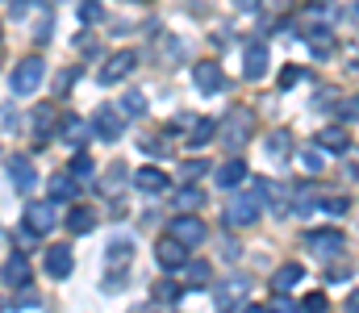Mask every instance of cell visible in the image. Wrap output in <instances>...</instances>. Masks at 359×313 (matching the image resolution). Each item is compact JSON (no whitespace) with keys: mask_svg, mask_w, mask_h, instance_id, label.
I'll return each mask as SVG.
<instances>
[{"mask_svg":"<svg viewBox=\"0 0 359 313\" xmlns=\"http://www.w3.org/2000/svg\"><path fill=\"white\" fill-rule=\"evenodd\" d=\"M42 80H46V63H42L38 55H25V59L13 67V76H8V92H13V97H34V92L42 88Z\"/></svg>","mask_w":359,"mask_h":313,"instance_id":"cell-1","label":"cell"},{"mask_svg":"<svg viewBox=\"0 0 359 313\" xmlns=\"http://www.w3.org/2000/svg\"><path fill=\"white\" fill-rule=\"evenodd\" d=\"M305 246L318 255V259H339L347 251V234L343 230H309L305 234Z\"/></svg>","mask_w":359,"mask_h":313,"instance_id":"cell-2","label":"cell"},{"mask_svg":"<svg viewBox=\"0 0 359 313\" xmlns=\"http://www.w3.org/2000/svg\"><path fill=\"white\" fill-rule=\"evenodd\" d=\"M259 209H264V201H259L255 193H238V197L226 205V221H230L234 230H247V225L259 221Z\"/></svg>","mask_w":359,"mask_h":313,"instance_id":"cell-3","label":"cell"},{"mask_svg":"<svg viewBox=\"0 0 359 313\" xmlns=\"http://www.w3.org/2000/svg\"><path fill=\"white\" fill-rule=\"evenodd\" d=\"M247 288H251V280H247V276H226V280L213 288V305H217L222 313L238 309V305L247 301Z\"/></svg>","mask_w":359,"mask_h":313,"instance_id":"cell-4","label":"cell"},{"mask_svg":"<svg viewBox=\"0 0 359 313\" xmlns=\"http://www.w3.org/2000/svg\"><path fill=\"white\" fill-rule=\"evenodd\" d=\"M217 134H222V142H226L230 151H243V142L251 138V113H247V109H234V113L217 125Z\"/></svg>","mask_w":359,"mask_h":313,"instance_id":"cell-5","label":"cell"},{"mask_svg":"<svg viewBox=\"0 0 359 313\" xmlns=\"http://www.w3.org/2000/svg\"><path fill=\"white\" fill-rule=\"evenodd\" d=\"M138 67V55L134 50H117V55H109L104 63H100V71H96V80L109 88V84H117V80H126L130 71Z\"/></svg>","mask_w":359,"mask_h":313,"instance_id":"cell-6","label":"cell"},{"mask_svg":"<svg viewBox=\"0 0 359 313\" xmlns=\"http://www.w3.org/2000/svg\"><path fill=\"white\" fill-rule=\"evenodd\" d=\"M192 84H196V92H205V97L226 92V71H222L213 59H205V63H196V67H192Z\"/></svg>","mask_w":359,"mask_h":313,"instance_id":"cell-7","label":"cell"},{"mask_svg":"<svg viewBox=\"0 0 359 313\" xmlns=\"http://www.w3.org/2000/svg\"><path fill=\"white\" fill-rule=\"evenodd\" d=\"M4 176H8V184H13L17 193H29V188L38 184V172H34L29 155H8V163H4Z\"/></svg>","mask_w":359,"mask_h":313,"instance_id":"cell-8","label":"cell"},{"mask_svg":"<svg viewBox=\"0 0 359 313\" xmlns=\"http://www.w3.org/2000/svg\"><path fill=\"white\" fill-rule=\"evenodd\" d=\"M155 259H159V267H163V272H180V267H184V259H188V246L180 242L176 234H163V238L155 242Z\"/></svg>","mask_w":359,"mask_h":313,"instance_id":"cell-9","label":"cell"},{"mask_svg":"<svg viewBox=\"0 0 359 313\" xmlns=\"http://www.w3.org/2000/svg\"><path fill=\"white\" fill-rule=\"evenodd\" d=\"M134 188H138L142 197H163V193L172 188V176H168L163 167H138V172H134Z\"/></svg>","mask_w":359,"mask_h":313,"instance_id":"cell-10","label":"cell"},{"mask_svg":"<svg viewBox=\"0 0 359 313\" xmlns=\"http://www.w3.org/2000/svg\"><path fill=\"white\" fill-rule=\"evenodd\" d=\"M59 221H55V205L50 201H29L25 205V234H50Z\"/></svg>","mask_w":359,"mask_h":313,"instance_id":"cell-11","label":"cell"},{"mask_svg":"<svg viewBox=\"0 0 359 313\" xmlns=\"http://www.w3.org/2000/svg\"><path fill=\"white\" fill-rule=\"evenodd\" d=\"M92 134H96L100 142H117V138L126 134L121 113H113V109H96V117H92Z\"/></svg>","mask_w":359,"mask_h":313,"instance_id":"cell-12","label":"cell"},{"mask_svg":"<svg viewBox=\"0 0 359 313\" xmlns=\"http://www.w3.org/2000/svg\"><path fill=\"white\" fill-rule=\"evenodd\" d=\"M172 234H176L184 246H196V242H205V238H209L205 221H201V217H192V213H176V221H172Z\"/></svg>","mask_w":359,"mask_h":313,"instance_id":"cell-13","label":"cell"},{"mask_svg":"<svg viewBox=\"0 0 359 313\" xmlns=\"http://www.w3.org/2000/svg\"><path fill=\"white\" fill-rule=\"evenodd\" d=\"M313 146H322V151H339V155H347V151H351V138H347V130H343V125H326V130H318V138H313Z\"/></svg>","mask_w":359,"mask_h":313,"instance_id":"cell-14","label":"cell"},{"mask_svg":"<svg viewBox=\"0 0 359 313\" xmlns=\"http://www.w3.org/2000/svg\"><path fill=\"white\" fill-rule=\"evenodd\" d=\"M46 276H55V280H67L72 276V246H50L46 251Z\"/></svg>","mask_w":359,"mask_h":313,"instance_id":"cell-15","label":"cell"},{"mask_svg":"<svg viewBox=\"0 0 359 313\" xmlns=\"http://www.w3.org/2000/svg\"><path fill=\"white\" fill-rule=\"evenodd\" d=\"M0 280H4V284H13V288H25V284H29V259H25V255H13V259H4V267H0Z\"/></svg>","mask_w":359,"mask_h":313,"instance_id":"cell-16","label":"cell"},{"mask_svg":"<svg viewBox=\"0 0 359 313\" xmlns=\"http://www.w3.org/2000/svg\"><path fill=\"white\" fill-rule=\"evenodd\" d=\"M213 180H217V188H238V184H247V163L243 159H230V163H222L213 172Z\"/></svg>","mask_w":359,"mask_h":313,"instance_id":"cell-17","label":"cell"},{"mask_svg":"<svg viewBox=\"0 0 359 313\" xmlns=\"http://www.w3.org/2000/svg\"><path fill=\"white\" fill-rule=\"evenodd\" d=\"M243 76H247V80H264V76H268V50H264V46H247V55H243Z\"/></svg>","mask_w":359,"mask_h":313,"instance_id":"cell-18","label":"cell"},{"mask_svg":"<svg viewBox=\"0 0 359 313\" xmlns=\"http://www.w3.org/2000/svg\"><path fill=\"white\" fill-rule=\"evenodd\" d=\"M209 138H217V121L213 117H188V146H205Z\"/></svg>","mask_w":359,"mask_h":313,"instance_id":"cell-19","label":"cell"},{"mask_svg":"<svg viewBox=\"0 0 359 313\" xmlns=\"http://www.w3.org/2000/svg\"><path fill=\"white\" fill-rule=\"evenodd\" d=\"M76 193H80V180L72 172H55L50 176V201H76Z\"/></svg>","mask_w":359,"mask_h":313,"instance_id":"cell-20","label":"cell"},{"mask_svg":"<svg viewBox=\"0 0 359 313\" xmlns=\"http://www.w3.org/2000/svg\"><path fill=\"white\" fill-rule=\"evenodd\" d=\"M130 255H134V242H130V238H113V242H109V251H104L109 267H117V272H126V267H130Z\"/></svg>","mask_w":359,"mask_h":313,"instance_id":"cell-21","label":"cell"},{"mask_svg":"<svg viewBox=\"0 0 359 313\" xmlns=\"http://www.w3.org/2000/svg\"><path fill=\"white\" fill-rule=\"evenodd\" d=\"M264 151H268V159H276V163H284V159L292 155V134H288V130H276V134H268Z\"/></svg>","mask_w":359,"mask_h":313,"instance_id":"cell-22","label":"cell"},{"mask_svg":"<svg viewBox=\"0 0 359 313\" xmlns=\"http://www.w3.org/2000/svg\"><path fill=\"white\" fill-rule=\"evenodd\" d=\"M301 280H305V267H301V263H284V267L271 276V288H276V293H288V288L301 284Z\"/></svg>","mask_w":359,"mask_h":313,"instance_id":"cell-23","label":"cell"},{"mask_svg":"<svg viewBox=\"0 0 359 313\" xmlns=\"http://www.w3.org/2000/svg\"><path fill=\"white\" fill-rule=\"evenodd\" d=\"M67 230H72V234H92V230H96V213H92L88 205H76L67 213Z\"/></svg>","mask_w":359,"mask_h":313,"instance_id":"cell-24","label":"cell"},{"mask_svg":"<svg viewBox=\"0 0 359 313\" xmlns=\"http://www.w3.org/2000/svg\"><path fill=\"white\" fill-rule=\"evenodd\" d=\"M59 134H63V138H67L72 146H80V142H84V138L92 134V125L84 121V117H63V125H59Z\"/></svg>","mask_w":359,"mask_h":313,"instance_id":"cell-25","label":"cell"},{"mask_svg":"<svg viewBox=\"0 0 359 313\" xmlns=\"http://www.w3.org/2000/svg\"><path fill=\"white\" fill-rule=\"evenodd\" d=\"M180 280H184V284H205V280H209V263H205V259H184Z\"/></svg>","mask_w":359,"mask_h":313,"instance_id":"cell-26","label":"cell"},{"mask_svg":"<svg viewBox=\"0 0 359 313\" xmlns=\"http://www.w3.org/2000/svg\"><path fill=\"white\" fill-rule=\"evenodd\" d=\"M205 205V193L201 188H192V184H184L176 193V209H201Z\"/></svg>","mask_w":359,"mask_h":313,"instance_id":"cell-27","label":"cell"},{"mask_svg":"<svg viewBox=\"0 0 359 313\" xmlns=\"http://www.w3.org/2000/svg\"><path fill=\"white\" fill-rule=\"evenodd\" d=\"M121 109H126L130 117H142V113H147V97H142L138 88H130V92L121 97Z\"/></svg>","mask_w":359,"mask_h":313,"instance_id":"cell-28","label":"cell"},{"mask_svg":"<svg viewBox=\"0 0 359 313\" xmlns=\"http://www.w3.org/2000/svg\"><path fill=\"white\" fill-rule=\"evenodd\" d=\"M301 167H305V172H313V176H318V172H322V167H326V155H322V146H309V151H305V155H301Z\"/></svg>","mask_w":359,"mask_h":313,"instance_id":"cell-29","label":"cell"},{"mask_svg":"<svg viewBox=\"0 0 359 313\" xmlns=\"http://www.w3.org/2000/svg\"><path fill=\"white\" fill-rule=\"evenodd\" d=\"M67 172H72V176H76V180H88L92 172H96V167H92V159L88 155H84V151H80V155H76V159H72V167H67Z\"/></svg>","mask_w":359,"mask_h":313,"instance_id":"cell-30","label":"cell"},{"mask_svg":"<svg viewBox=\"0 0 359 313\" xmlns=\"http://www.w3.org/2000/svg\"><path fill=\"white\" fill-rule=\"evenodd\" d=\"M80 17H84V25L104 21V8H100V0H84V4H80Z\"/></svg>","mask_w":359,"mask_h":313,"instance_id":"cell-31","label":"cell"},{"mask_svg":"<svg viewBox=\"0 0 359 313\" xmlns=\"http://www.w3.org/2000/svg\"><path fill=\"white\" fill-rule=\"evenodd\" d=\"M50 121H55V113H50V109H38V113H34V134L46 138V134H50Z\"/></svg>","mask_w":359,"mask_h":313,"instance_id":"cell-32","label":"cell"},{"mask_svg":"<svg viewBox=\"0 0 359 313\" xmlns=\"http://www.w3.org/2000/svg\"><path fill=\"white\" fill-rule=\"evenodd\" d=\"M121 180H126V167H121V163H113V167H109V176H104V193L113 197V193L121 188Z\"/></svg>","mask_w":359,"mask_h":313,"instance_id":"cell-33","label":"cell"},{"mask_svg":"<svg viewBox=\"0 0 359 313\" xmlns=\"http://www.w3.org/2000/svg\"><path fill=\"white\" fill-rule=\"evenodd\" d=\"M268 313H301V309L292 305V297H288V293H276V297H271V305H268Z\"/></svg>","mask_w":359,"mask_h":313,"instance_id":"cell-34","label":"cell"},{"mask_svg":"<svg viewBox=\"0 0 359 313\" xmlns=\"http://www.w3.org/2000/svg\"><path fill=\"white\" fill-rule=\"evenodd\" d=\"M326 309H330V301H326L322 293H309L305 305H301V313H326Z\"/></svg>","mask_w":359,"mask_h":313,"instance_id":"cell-35","label":"cell"},{"mask_svg":"<svg viewBox=\"0 0 359 313\" xmlns=\"http://www.w3.org/2000/svg\"><path fill=\"white\" fill-rule=\"evenodd\" d=\"M176 297H180V284H172V280L155 284V301H176Z\"/></svg>","mask_w":359,"mask_h":313,"instance_id":"cell-36","label":"cell"},{"mask_svg":"<svg viewBox=\"0 0 359 313\" xmlns=\"http://www.w3.org/2000/svg\"><path fill=\"white\" fill-rule=\"evenodd\" d=\"M318 209H326L330 217H343V213H347V201H343V197H326V201H318Z\"/></svg>","mask_w":359,"mask_h":313,"instance_id":"cell-37","label":"cell"},{"mask_svg":"<svg viewBox=\"0 0 359 313\" xmlns=\"http://www.w3.org/2000/svg\"><path fill=\"white\" fill-rule=\"evenodd\" d=\"M301 80H305L301 67H284V71H280V88H292V84H301Z\"/></svg>","mask_w":359,"mask_h":313,"instance_id":"cell-38","label":"cell"},{"mask_svg":"<svg viewBox=\"0 0 359 313\" xmlns=\"http://www.w3.org/2000/svg\"><path fill=\"white\" fill-rule=\"evenodd\" d=\"M205 167H209V163H205V159H188V163H184V176H201V172H205Z\"/></svg>","mask_w":359,"mask_h":313,"instance_id":"cell-39","label":"cell"},{"mask_svg":"<svg viewBox=\"0 0 359 313\" xmlns=\"http://www.w3.org/2000/svg\"><path fill=\"white\" fill-rule=\"evenodd\" d=\"M0 125L13 130V125H17V113H13V109H0Z\"/></svg>","mask_w":359,"mask_h":313,"instance_id":"cell-40","label":"cell"},{"mask_svg":"<svg viewBox=\"0 0 359 313\" xmlns=\"http://www.w3.org/2000/svg\"><path fill=\"white\" fill-rule=\"evenodd\" d=\"M343 117H351V121H355V117H359V101H351V104H343Z\"/></svg>","mask_w":359,"mask_h":313,"instance_id":"cell-41","label":"cell"},{"mask_svg":"<svg viewBox=\"0 0 359 313\" xmlns=\"http://www.w3.org/2000/svg\"><path fill=\"white\" fill-rule=\"evenodd\" d=\"M347 313H359V293H351V301H347Z\"/></svg>","mask_w":359,"mask_h":313,"instance_id":"cell-42","label":"cell"},{"mask_svg":"<svg viewBox=\"0 0 359 313\" xmlns=\"http://www.w3.org/2000/svg\"><path fill=\"white\" fill-rule=\"evenodd\" d=\"M351 63H355V67H359V38H355V42H351Z\"/></svg>","mask_w":359,"mask_h":313,"instance_id":"cell-43","label":"cell"},{"mask_svg":"<svg viewBox=\"0 0 359 313\" xmlns=\"http://www.w3.org/2000/svg\"><path fill=\"white\" fill-rule=\"evenodd\" d=\"M243 313H268V309H264V305H247Z\"/></svg>","mask_w":359,"mask_h":313,"instance_id":"cell-44","label":"cell"},{"mask_svg":"<svg viewBox=\"0 0 359 313\" xmlns=\"http://www.w3.org/2000/svg\"><path fill=\"white\" fill-rule=\"evenodd\" d=\"M0 242H4V230H0Z\"/></svg>","mask_w":359,"mask_h":313,"instance_id":"cell-45","label":"cell"},{"mask_svg":"<svg viewBox=\"0 0 359 313\" xmlns=\"http://www.w3.org/2000/svg\"><path fill=\"white\" fill-rule=\"evenodd\" d=\"M355 13H359V4H355Z\"/></svg>","mask_w":359,"mask_h":313,"instance_id":"cell-46","label":"cell"},{"mask_svg":"<svg viewBox=\"0 0 359 313\" xmlns=\"http://www.w3.org/2000/svg\"><path fill=\"white\" fill-rule=\"evenodd\" d=\"M0 34H4V29H0Z\"/></svg>","mask_w":359,"mask_h":313,"instance_id":"cell-47","label":"cell"}]
</instances>
